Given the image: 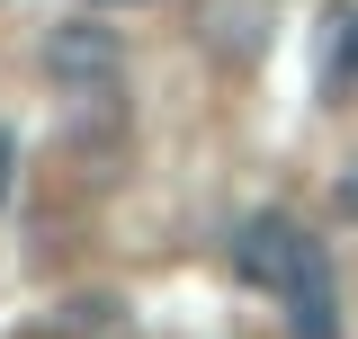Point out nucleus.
<instances>
[{"mask_svg": "<svg viewBox=\"0 0 358 339\" xmlns=\"http://www.w3.org/2000/svg\"><path fill=\"white\" fill-rule=\"evenodd\" d=\"M45 72L72 81V89H108L126 72V45H117V27H99V18H63L45 36Z\"/></svg>", "mask_w": 358, "mask_h": 339, "instance_id": "nucleus-1", "label": "nucleus"}, {"mask_svg": "<svg viewBox=\"0 0 358 339\" xmlns=\"http://www.w3.org/2000/svg\"><path fill=\"white\" fill-rule=\"evenodd\" d=\"M278 303H287V331H296V339H341V295H331V259H322V241L296 250Z\"/></svg>", "mask_w": 358, "mask_h": 339, "instance_id": "nucleus-2", "label": "nucleus"}, {"mask_svg": "<svg viewBox=\"0 0 358 339\" xmlns=\"http://www.w3.org/2000/svg\"><path fill=\"white\" fill-rule=\"evenodd\" d=\"M296 250H305V232H296L287 214H251V223L233 232V268H242V286H260V295H278V286H287Z\"/></svg>", "mask_w": 358, "mask_h": 339, "instance_id": "nucleus-3", "label": "nucleus"}, {"mask_svg": "<svg viewBox=\"0 0 358 339\" xmlns=\"http://www.w3.org/2000/svg\"><path fill=\"white\" fill-rule=\"evenodd\" d=\"M331 81H358V18H341V54H331Z\"/></svg>", "mask_w": 358, "mask_h": 339, "instance_id": "nucleus-4", "label": "nucleus"}, {"mask_svg": "<svg viewBox=\"0 0 358 339\" xmlns=\"http://www.w3.org/2000/svg\"><path fill=\"white\" fill-rule=\"evenodd\" d=\"M331 206H341V214H350V223H358V170H350V179H341V188H331Z\"/></svg>", "mask_w": 358, "mask_h": 339, "instance_id": "nucleus-5", "label": "nucleus"}, {"mask_svg": "<svg viewBox=\"0 0 358 339\" xmlns=\"http://www.w3.org/2000/svg\"><path fill=\"white\" fill-rule=\"evenodd\" d=\"M9 152H18V143H9V134H0V197H9Z\"/></svg>", "mask_w": 358, "mask_h": 339, "instance_id": "nucleus-6", "label": "nucleus"}, {"mask_svg": "<svg viewBox=\"0 0 358 339\" xmlns=\"http://www.w3.org/2000/svg\"><path fill=\"white\" fill-rule=\"evenodd\" d=\"M126 9H134V0H126Z\"/></svg>", "mask_w": 358, "mask_h": 339, "instance_id": "nucleus-7", "label": "nucleus"}]
</instances>
